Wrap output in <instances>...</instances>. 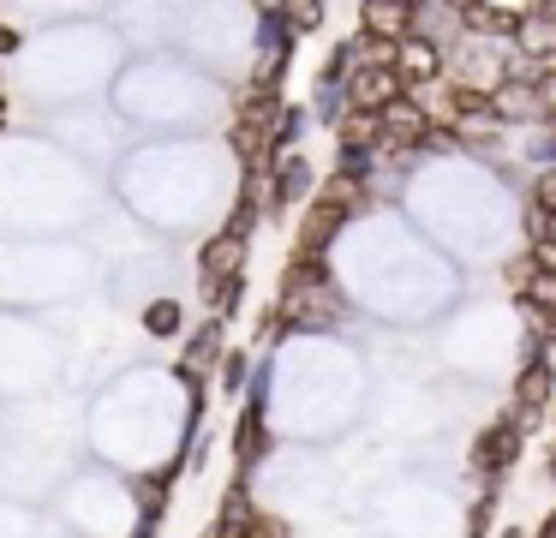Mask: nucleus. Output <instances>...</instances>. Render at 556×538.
Masks as SVG:
<instances>
[{
  "label": "nucleus",
  "mask_w": 556,
  "mask_h": 538,
  "mask_svg": "<svg viewBox=\"0 0 556 538\" xmlns=\"http://www.w3.org/2000/svg\"><path fill=\"white\" fill-rule=\"evenodd\" d=\"M281 18H288L293 30H317V24H324V7H288Z\"/></svg>",
  "instance_id": "nucleus-19"
},
{
  "label": "nucleus",
  "mask_w": 556,
  "mask_h": 538,
  "mask_svg": "<svg viewBox=\"0 0 556 538\" xmlns=\"http://www.w3.org/2000/svg\"><path fill=\"white\" fill-rule=\"evenodd\" d=\"M532 538H556V509H551V514H544V521H539V533H532Z\"/></svg>",
  "instance_id": "nucleus-22"
},
{
  "label": "nucleus",
  "mask_w": 556,
  "mask_h": 538,
  "mask_svg": "<svg viewBox=\"0 0 556 538\" xmlns=\"http://www.w3.org/2000/svg\"><path fill=\"white\" fill-rule=\"evenodd\" d=\"M341 96H348V108H359V114H383V108L407 90H401L395 66H353V78L341 84Z\"/></svg>",
  "instance_id": "nucleus-4"
},
{
  "label": "nucleus",
  "mask_w": 556,
  "mask_h": 538,
  "mask_svg": "<svg viewBox=\"0 0 556 538\" xmlns=\"http://www.w3.org/2000/svg\"><path fill=\"white\" fill-rule=\"evenodd\" d=\"M377 126H383V150H419L425 132H431V114H425L419 96H395V102L377 114Z\"/></svg>",
  "instance_id": "nucleus-3"
},
{
  "label": "nucleus",
  "mask_w": 556,
  "mask_h": 538,
  "mask_svg": "<svg viewBox=\"0 0 556 538\" xmlns=\"http://www.w3.org/2000/svg\"><path fill=\"white\" fill-rule=\"evenodd\" d=\"M222 359V317H210L204 329L186 341V359H180V377H204L210 365Z\"/></svg>",
  "instance_id": "nucleus-11"
},
{
  "label": "nucleus",
  "mask_w": 556,
  "mask_h": 538,
  "mask_svg": "<svg viewBox=\"0 0 556 538\" xmlns=\"http://www.w3.org/2000/svg\"><path fill=\"white\" fill-rule=\"evenodd\" d=\"M551 395H556V371H551V359L544 353H532L527 359V371L515 377V406H520V430H532V418L551 406Z\"/></svg>",
  "instance_id": "nucleus-5"
},
{
  "label": "nucleus",
  "mask_w": 556,
  "mask_h": 538,
  "mask_svg": "<svg viewBox=\"0 0 556 538\" xmlns=\"http://www.w3.org/2000/svg\"><path fill=\"white\" fill-rule=\"evenodd\" d=\"M341 222H348V215H341L336 203L312 198V210H305V222H300V239H293V258H324L329 239L341 234Z\"/></svg>",
  "instance_id": "nucleus-8"
},
{
  "label": "nucleus",
  "mask_w": 556,
  "mask_h": 538,
  "mask_svg": "<svg viewBox=\"0 0 556 538\" xmlns=\"http://www.w3.org/2000/svg\"><path fill=\"white\" fill-rule=\"evenodd\" d=\"M0 120H7V90H0Z\"/></svg>",
  "instance_id": "nucleus-23"
},
{
  "label": "nucleus",
  "mask_w": 556,
  "mask_h": 538,
  "mask_svg": "<svg viewBox=\"0 0 556 538\" xmlns=\"http://www.w3.org/2000/svg\"><path fill=\"white\" fill-rule=\"evenodd\" d=\"M491 108H496V126H503V120H544L539 96H532V78H508L503 90L491 96Z\"/></svg>",
  "instance_id": "nucleus-12"
},
{
  "label": "nucleus",
  "mask_w": 556,
  "mask_h": 538,
  "mask_svg": "<svg viewBox=\"0 0 556 538\" xmlns=\"http://www.w3.org/2000/svg\"><path fill=\"white\" fill-rule=\"evenodd\" d=\"M365 30L359 36H377V42H407L413 36V7H401V0H371V7L359 12Z\"/></svg>",
  "instance_id": "nucleus-10"
},
{
  "label": "nucleus",
  "mask_w": 556,
  "mask_h": 538,
  "mask_svg": "<svg viewBox=\"0 0 556 538\" xmlns=\"http://www.w3.org/2000/svg\"><path fill=\"white\" fill-rule=\"evenodd\" d=\"M520 437H527V430L508 425V418L484 425V430H479V442H472V466H479V473H508V461L520 454Z\"/></svg>",
  "instance_id": "nucleus-7"
},
{
  "label": "nucleus",
  "mask_w": 556,
  "mask_h": 538,
  "mask_svg": "<svg viewBox=\"0 0 556 538\" xmlns=\"http://www.w3.org/2000/svg\"><path fill=\"white\" fill-rule=\"evenodd\" d=\"M527 210H539V215H556V167H544L539 179H532V203Z\"/></svg>",
  "instance_id": "nucleus-18"
},
{
  "label": "nucleus",
  "mask_w": 556,
  "mask_h": 538,
  "mask_svg": "<svg viewBox=\"0 0 556 538\" xmlns=\"http://www.w3.org/2000/svg\"><path fill=\"white\" fill-rule=\"evenodd\" d=\"M198 270H204L210 287L240 281V275H245V239L240 234H210L204 251H198Z\"/></svg>",
  "instance_id": "nucleus-6"
},
{
  "label": "nucleus",
  "mask_w": 556,
  "mask_h": 538,
  "mask_svg": "<svg viewBox=\"0 0 556 538\" xmlns=\"http://www.w3.org/2000/svg\"><path fill=\"white\" fill-rule=\"evenodd\" d=\"M532 96H539V114H544V126H556V66L532 72Z\"/></svg>",
  "instance_id": "nucleus-16"
},
{
  "label": "nucleus",
  "mask_w": 556,
  "mask_h": 538,
  "mask_svg": "<svg viewBox=\"0 0 556 538\" xmlns=\"http://www.w3.org/2000/svg\"><path fill=\"white\" fill-rule=\"evenodd\" d=\"M508 48H515V60H520V66H532V72L556 66V7H551V0H539V7L520 12Z\"/></svg>",
  "instance_id": "nucleus-1"
},
{
  "label": "nucleus",
  "mask_w": 556,
  "mask_h": 538,
  "mask_svg": "<svg viewBox=\"0 0 556 538\" xmlns=\"http://www.w3.org/2000/svg\"><path fill=\"white\" fill-rule=\"evenodd\" d=\"M317 198L336 203L341 215H353V210H365V203H371V198H365V186H353V179H341V174H329L324 186H317Z\"/></svg>",
  "instance_id": "nucleus-14"
},
{
  "label": "nucleus",
  "mask_w": 556,
  "mask_h": 538,
  "mask_svg": "<svg viewBox=\"0 0 556 538\" xmlns=\"http://www.w3.org/2000/svg\"><path fill=\"white\" fill-rule=\"evenodd\" d=\"M443 72H448V54H443L437 42H425V36H407V42H395V78H401V90H407V96L431 90Z\"/></svg>",
  "instance_id": "nucleus-2"
},
{
  "label": "nucleus",
  "mask_w": 556,
  "mask_h": 538,
  "mask_svg": "<svg viewBox=\"0 0 556 538\" xmlns=\"http://www.w3.org/2000/svg\"><path fill=\"white\" fill-rule=\"evenodd\" d=\"M245 383V353H222V389H240Z\"/></svg>",
  "instance_id": "nucleus-20"
},
{
  "label": "nucleus",
  "mask_w": 556,
  "mask_h": 538,
  "mask_svg": "<svg viewBox=\"0 0 556 538\" xmlns=\"http://www.w3.org/2000/svg\"><path fill=\"white\" fill-rule=\"evenodd\" d=\"M532 155H539V162H544V167H556V126H551V132H544V138H539V143H532Z\"/></svg>",
  "instance_id": "nucleus-21"
},
{
  "label": "nucleus",
  "mask_w": 556,
  "mask_h": 538,
  "mask_svg": "<svg viewBox=\"0 0 556 538\" xmlns=\"http://www.w3.org/2000/svg\"><path fill=\"white\" fill-rule=\"evenodd\" d=\"M144 329L150 335H180V305H174V299H156V305L144 311Z\"/></svg>",
  "instance_id": "nucleus-15"
},
{
  "label": "nucleus",
  "mask_w": 556,
  "mask_h": 538,
  "mask_svg": "<svg viewBox=\"0 0 556 538\" xmlns=\"http://www.w3.org/2000/svg\"><path fill=\"white\" fill-rule=\"evenodd\" d=\"M264 401H257V395H252V401H245V413H240V425H233V454H240V466H252L257 461V454H264Z\"/></svg>",
  "instance_id": "nucleus-13"
},
{
  "label": "nucleus",
  "mask_w": 556,
  "mask_h": 538,
  "mask_svg": "<svg viewBox=\"0 0 556 538\" xmlns=\"http://www.w3.org/2000/svg\"><path fill=\"white\" fill-rule=\"evenodd\" d=\"M312 198V162H305L300 150L293 155H276V167H269V210H281V203H300Z\"/></svg>",
  "instance_id": "nucleus-9"
},
{
  "label": "nucleus",
  "mask_w": 556,
  "mask_h": 538,
  "mask_svg": "<svg viewBox=\"0 0 556 538\" xmlns=\"http://www.w3.org/2000/svg\"><path fill=\"white\" fill-rule=\"evenodd\" d=\"M532 275H539V263H532V251H520V258H508V263H503V281L515 287V299L527 293V281H532Z\"/></svg>",
  "instance_id": "nucleus-17"
}]
</instances>
